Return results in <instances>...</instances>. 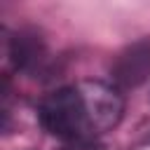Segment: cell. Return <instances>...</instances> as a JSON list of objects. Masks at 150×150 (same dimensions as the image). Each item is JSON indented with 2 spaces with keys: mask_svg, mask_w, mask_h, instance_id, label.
I'll return each mask as SVG.
<instances>
[{
  "mask_svg": "<svg viewBox=\"0 0 150 150\" xmlns=\"http://www.w3.org/2000/svg\"><path fill=\"white\" fill-rule=\"evenodd\" d=\"M38 120L45 131L73 145H91L98 136L91 103L82 84L47 94L38 105Z\"/></svg>",
  "mask_w": 150,
  "mask_h": 150,
  "instance_id": "obj_1",
  "label": "cell"
},
{
  "mask_svg": "<svg viewBox=\"0 0 150 150\" xmlns=\"http://www.w3.org/2000/svg\"><path fill=\"white\" fill-rule=\"evenodd\" d=\"M150 77V38L127 45L110 66V80L117 89H134Z\"/></svg>",
  "mask_w": 150,
  "mask_h": 150,
  "instance_id": "obj_2",
  "label": "cell"
},
{
  "mask_svg": "<svg viewBox=\"0 0 150 150\" xmlns=\"http://www.w3.org/2000/svg\"><path fill=\"white\" fill-rule=\"evenodd\" d=\"M7 56L12 61V66L23 73V75H38L45 70L49 54L45 47V40L35 33V30H19L9 38V47H7Z\"/></svg>",
  "mask_w": 150,
  "mask_h": 150,
  "instance_id": "obj_3",
  "label": "cell"
}]
</instances>
